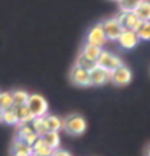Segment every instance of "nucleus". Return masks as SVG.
I'll list each match as a JSON object with an SVG mask.
<instances>
[{
  "label": "nucleus",
  "instance_id": "obj_8",
  "mask_svg": "<svg viewBox=\"0 0 150 156\" xmlns=\"http://www.w3.org/2000/svg\"><path fill=\"white\" fill-rule=\"evenodd\" d=\"M109 76H111V71L100 67L99 64H95L90 70L91 85H104L109 81Z\"/></svg>",
  "mask_w": 150,
  "mask_h": 156
},
{
  "label": "nucleus",
  "instance_id": "obj_25",
  "mask_svg": "<svg viewBox=\"0 0 150 156\" xmlns=\"http://www.w3.org/2000/svg\"><path fill=\"white\" fill-rule=\"evenodd\" d=\"M75 64H78V66H81V67H83V68H86V70L90 71L91 68L96 64V62H95V60L88 59V58L84 57L83 54H79V57H78V59H77V63H75Z\"/></svg>",
  "mask_w": 150,
  "mask_h": 156
},
{
  "label": "nucleus",
  "instance_id": "obj_4",
  "mask_svg": "<svg viewBox=\"0 0 150 156\" xmlns=\"http://www.w3.org/2000/svg\"><path fill=\"white\" fill-rule=\"evenodd\" d=\"M118 42L122 49L125 50H132L140 43V38L136 33V30L133 29H122V32L120 33V36L116 40Z\"/></svg>",
  "mask_w": 150,
  "mask_h": 156
},
{
  "label": "nucleus",
  "instance_id": "obj_17",
  "mask_svg": "<svg viewBox=\"0 0 150 156\" xmlns=\"http://www.w3.org/2000/svg\"><path fill=\"white\" fill-rule=\"evenodd\" d=\"M140 40L142 41H150V21H142L141 20L137 28L134 29Z\"/></svg>",
  "mask_w": 150,
  "mask_h": 156
},
{
  "label": "nucleus",
  "instance_id": "obj_1",
  "mask_svg": "<svg viewBox=\"0 0 150 156\" xmlns=\"http://www.w3.org/2000/svg\"><path fill=\"white\" fill-rule=\"evenodd\" d=\"M63 127L66 133H69L70 135L79 136L86 131L87 129V122L82 115L79 114H71L63 121Z\"/></svg>",
  "mask_w": 150,
  "mask_h": 156
},
{
  "label": "nucleus",
  "instance_id": "obj_14",
  "mask_svg": "<svg viewBox=\"0 0 150 156\" xmlns=\"http://www.w3.org/2000/svg\"><path fill=\"white\" fill-rule=\"evenodd\" d=\"M32 150H33V155H38V156H47L53 154V150L46 144V142L42 136H38V139L32 144Z\"/></svg>",
  "mask_w": 150,
  "mask_h": 156
},
{
  "label": "nucleus",
  "instance_id": "obj_27",
  "mask_svg": "<svg viewBox=\"0 0 150 156\" xmlns=\"http://www.w3.org/2000/svg\"><path fill=\"white\" fill-rule=\"evenodd\" d=\"M2 121H3V109L0 108V122H2Z\"/></svg>",
  "mask_w": 150,
  "mask_h": 156
},
{
  "label": "nucleus",
  "instance_id": "obj_6",
  "mask_svg": "<svg viewBox=\"0 0 150 156\" xmlns=\"http://www.w3.org/2000/svg\"><path fill=\"white\" fill-rule=\"evenodd\" d=\"M100 24H101V27H103L105 37H107V40H109V41H116L118 36H120V33L122 32V29H124L121 27V24L117 21L116 17L107 19Z\"/></svg>",
  "mask_w": 150,
  "mask_h": 156
},
{
  "label": "nucleus",
  "instance_id": "obj_19",
  "mask_svg": "<svg viewBox=\"0 0 150 156\" xmlns=\"http://www.w3.org/2000/svg\"><path fill=\"white\" fill-rule=\"evenodd\" d=\"M42 138L45 139L46 144L50 147L51 150H55L59 147V143H61V139H59V135H58V131H46L45 134L42 135Z\"/></svg>",
  "mask_w": 150,
  "mask_h": 156
},
{
  "label": "nucleus",
  "instance_id": "obj_22",
  "mask_svg": "<svg viewBox=\"0 0 150 156\" xmlns=\"http://www.w3.org/2000/svg\"><path fill=\"white\" fill-rule=\"evenodd\" d=\"M12 97H13V106L15 105H23V104H26V101H28L29 94L26 93L25 90L17 89V90H13L12 92Z\"/></svg>",
  "mask_w": 150,
  "mask_h": 156
},
{
  "label": "nucleus",
  "instance_id": "obj_23",
  "mask_svg": "<svg viewBox=\"0 0 150 156\" xmlns=\"http://www.w3.org/2000/svg\"><path fill=\"white\" fill-rule=\"evenodd\" d=\"M13 106V97L12 92H0V108L4 109H9Z\"/></svg>",
  "mask_w": 150,
  "mask_h": 156
},
{
  "label": "nucleus",
  "instance_id": "obj_9",
  "mask_svg": "<svg viewBox=\"0 0 150 156\" xmlns=\"http://www.w3.org/2000/svg\"><path fill=\"white\" fill-rule=\"evenodd\" d=\"M107 41L108 40H107V37H105V33L103 30L101 24H96L95 27H92L87 34V42L92 43V45L103 47L105 43H107Z\"/></svg>",
  "mask_w": 150,
  "mask_h": 156
},
{
  "label": "nucleus",
  "instance_id": "obj_10",
  "mask_svg": "<svg viewBox=\"0 0 150 156\" xmlns=\"http://www.w3.org/2000/svg\"><path fill=\"white\" fill-rule=\"evenodd\" d=\"M116 19H117V21L121 24V27L124 29H133V30L137 28L138 23L141 21L138 19V16L134 13V11H132V12L121 11L120 13L116 16Z\"/></svg>",
  "mask_w": 150,
  "mask_h": 156
},
{
  "label": "nucleus",
  "instance_id": "obj_13",
  "mask_svg": "<svg viewBox=\"0 0 150 156\" xmlns=\"http://www.w3.org/2000/svg\"><path fill=\"white\" fill-rule=\"evenodd\" d=\"M17 118H19V123H29L30 121L34 118V115L32 114V112L29 110V108L26 104H23V105H15L13 106Z\"/></svg>",
  "mask_w": 150,
  "mask_h": 156
},
{
  "label": "nucleus",
  "instance_id": "obj_5",
  "mask_svg": "<svg viewBox=\"0 0 150 156\" xmlns=\"http://www.w3.org/2000/svg\"><path fill=\"white\" fill-rule=\"evenodd\" d=\"M70 80L78 87H90L91 85L90 71L75 64L71 68V72H70Z\"/></svg>",
  "mask_w": 150,
  "mask_h": 156
},
{
  "label": "nucleus",
  "instance_id": "obj_11",
  "mask_svg": "<svg viewBox=\"0 0 150 156\" xmlns=\"http://www.w3.org/2000/svg\"><path fill=\"white\" fill-rule=\"evenodd\" d=\"M38 134L32 129L29 123H19V130H17V138L23 139L28 144L32 146L34 142L38 139Z\"/></svg>",
  "mask_w": 150,
  "mask_h": 156
},
{
  "label": "nucleus",
  "instance_id": "obj_16",
  "mask_svg": "<svg viewBox=\"0 0 150 156\" xmlns=\"http://www.w3.org/2000/svg\"><path fill=\"white\" fill-rule=\"evenodd\" d=\"M134 13L138 16L140 20L150 21V2H148V0H141V3L134 9Z\"/></svg>",
  "mask_w": 150,
  "mask_h": 156
},
{
  "label": "nucleus",
  "instance_id": "obj_20",
  "mask_svg": "<svg viewBox=\"0 0 150 156\" xmlns=\"http://www.w3.org/2000/svg\"><path fill=\"white\" fill-rule=\"evenodd\" d=\"M45 118V123L47 126V130H51V131H59L63 127V122L62 119L58 118L55 115H43Z\"/></svg>",
  "mask_w": 150,
  "mask_h": 156
},
{
  "label": "nucleus",
  "instance_id": "obj_18",
  "mask_svg": "<svg viewBox=\"0 0 150 156\" xmlns=\"http://www.w3.org/2000/svg\"><path fill=\"white\" fill-rule=\"evenodd\" d=\"M29 123H30V126H32V129L38 134L39 136H42L46 131H49V130H47L46 123H45V118H43V115H41V117H34V118L30 121Z\"/></svg>",
  "mask_w": 150,
  "mask_h": 156
},
{
  "label": "nucleus",
  "instance_id": "obj_21",
  "mask_svg": "<svg viewBox=\"0 0 150 156\" xmlns=\"http://www.w3.org/2000/svg\"><path fill=\"white\" fill-rule=\"evenodd\" d=\"M2 122L7 123V125H19V118H17V114L15 109H13V106L9 108V109H4L3 110V121Z\"/></svg>",
  "mask_w": 150,
  "mask_h": 156
},
{
  "label": "nucleus",
  "instance_id": "obj_12",
  "mask_svg": "<svg viewBox=\"0 0 150 156\" xmlns=\"http://www.w3.org/2000/svg\"><path fill=\"white\" fill-rule=\"evenodd\" d=\"M11 154L17 155V156H30V155H33V150L30 144H28V143L24 142L23 139H20V138H16L13 140Z\"/></svg>",
  "mask_w": 150,
  "mask_h": 156
},
{
  "label": "nucleus",
  "instance_id": "obj_28",
  "mask_svg": "<svg viewBox=\"0 0 150 156\" xmlns=\"http://www.w3.org/2000/svg\"><path fill=\"white\" fill-rule=\"evenodd\" d=\"M146 155H149V156H150V147H149L148 151H146Z\"/></svg>",
  "mask_w": 150,
  "mask_h": 156
},
{
  "label": "nucleus",
  "instance_id": "obj_26",
  "mask_svg": "<svg viewBox=\"0 0 150 156\" xmlns=\"http://www.w3.org/2000/svg\"><path fill=\"white\" fill-rule=\"evenodd\" d=\"M51 155H58V156H69V155H71L69 152V151H65V150H59V147L58 148H55V150H53V154Z\"/></svg>",
  "mask_w": 150,
  "mask_h": 156
},
{
  "label": "nucleus",
  "instance_id": "obj_24",
  "mask_svg": "<svg viewBox=\"0 0 150 156\" xmlns=\"http://www.w3.org/2000/svg\"><path fill=\"white\" fill-rule=\"evenodd\" d=\"M117 2H118V5H120L121 11L132 12L137 8V5L141 3V0H117Z\"/></svg>",
  "mask_w": 150,
  "mask_h": 156
},
{
  "label": "nucleus",
  "instance_id": "obj_2",
  "mask_svg": "<svg viewBox=\"0 0 150 156\" xmlns=\"http://www.w3.org/2000/svg\"><path fill=\"white\" fill-rule=\"evenodd\" d=\"M29 110L32 112L34 117H41L47 113V101L39 94H29L28 101H26Z\"/></svg>",
  "mask_w": 150,
  "mask_h": 156
},
{
  "label": "nucleus",
  "instance_id": "obj_3",
  "mask_svg": "<svg viewBox=\"0 0 150 156\" xmlns=\"http://www.w3.org/2000/svg\"><path fill=\"white\" fill-rule=\"evenodd\" d=\"M109 81H112L114 85H118V87L128 85L132 81V71L126 66L121 64V66H118L111 71Z\"/></svg>",
  "mask_w": 150,
  "mask_h": 156
},
{
  "label": "nucleus",
  "instance_id": "obj_15",
  "mask_svg": "<svg viewBox=\"0 0 150 156\" xmlns=\"http://www.w3.org/2000/svg\"><path fill=\"white\" fill-rule=\"evenodd\" d=\"M101 51H103V49H101L100 46H96V45H92V43L87 42L86 45L83 46V49H82V54L84 55V57H87L88 59L95 60L96 62V59L99 58Z\"/></svg>",
  "mask_w": 150,
  "mask_h": 156
},
{
  "label": "nucleus",
  "instance_id": "obj_7",
  "mask_svg": "<svg viewBox=\"0 0 150 156\" xmlns=\"http://www.w3.org/2000/svg\"><path fill=\"white\" fill-rule=\"evenodd\" d=\"M96 64H99L100 67H103V68H105V70H108V71H112L116 67L121 66L122 62H121L120 58L116 57V55L108 53V51H101L99 58L96 59Z\"/></svg>",
  "mask_w": 150,
  "mask_h": 156
}]
</instances>
